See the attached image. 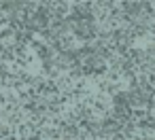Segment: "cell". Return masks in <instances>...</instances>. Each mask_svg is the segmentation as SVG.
Segmentation results:
<instances>
[{
  "label": "cell",
  "mask_w": 155,
  "mask_h": 140,
  "mask_svg": "<svg viewBox=\"0 0 155 140\" xmlns=\"http://www.w3.org/2000/svg\"><path fill=\"white\" fill-rule=\"evenodd\" d=\"M0 13H2V2H0Z\"/></svg>",
  "instance_id": "cell-3"
},
{
  "label": "cell",
  "mask_w": 155,
  "mask_h": 140,
  "mask_svg": "<svg viewBox=\"0 0 155 140\" xmlns=\"http://www.w3.org/2000/svg\"><path fill=\"white\" fill-rule=\"evenodd\" d=\"M140 136H142V138H153V136H155V127L142 123V125H140Z\"/></svg>",
  "instance_id": "cell-2"
},
{
  "label": "cell",
  "mask_w": 155,
  "mask_h": 140,
  "mask_svg": "<svg viewBox=\"0 0 155 140\" xmlns=\"http://www.w3.org/2000/svg\"><path fill=\"white\" fill-rule=\"evenodd\" d=\"M89 17L91 19H106L108 17V2H89Z\"/></svg>",
  "instance_id": "cell-1"
}]
</instances>
